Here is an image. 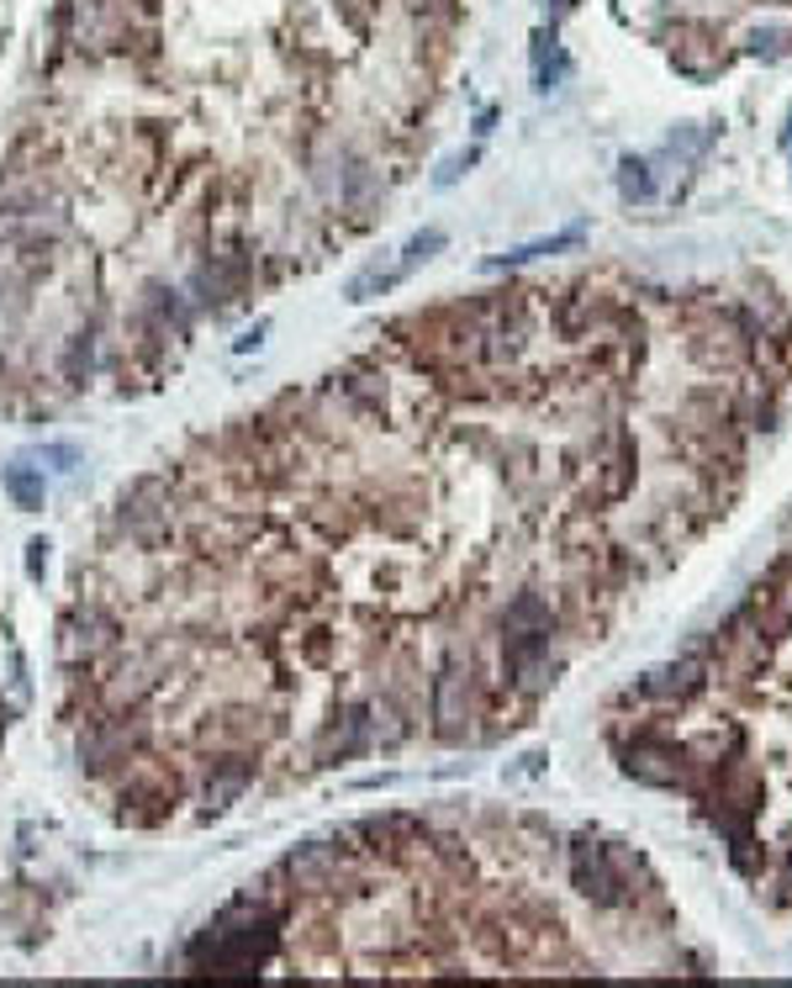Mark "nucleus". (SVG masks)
<instances>
[{
	"instance_id": "9",
	"label": "nucleus",
	"mask_w": 792,
	"mask_h": 988,
	"mask_svg": "<svg viewBox=\"0 0 792 988\" xmlns=\"http://www.w3.org/2000/svg\"><path fill=\"white\" fill-rule=\"evenodd\" d=\"M42 550H48V544L38 539V544H33V555H27V572H33V577H42Z\"/></svg>"
},
{
	"instance_id": "7",
	"label": "nucleus",
	"mask_w": 792,
	"mask_h": 988,
	"mask_svg": "<svg viewBox=\"0 0 792 988\" xmlns=\"http://www.w3.org/2000/svg\"><path fill=\"white\" fill-rule=\"evenodd\" d=\"M576 244H582V228H565V233H554V239H539V244L513 248L508 259H513V265H523V259H539V254H560V248H576Z\"/></svg>"
},
{
	"instance_id": "4",
	"label": "nucleus",
	"mask_w": 792,
	"mask_h": 988,
	"mask_svg": "<svg viewBox=\"0 0 792 988\" xmlns=\"http://www.w3.org/2000/svg\"><path fill=\"white\" fill-rule=\"evenodd\" d=\"M534 64H539V90H554V85L571 75V59L560 53V42H554L550 33L534 38Z\"/></svg>"
},
{
	"instance_id": "8",
	"label": "nucleus",
	"mask_w": 792,
	"mask_h": 988,
	"mask_svg": "<svg viewBox=\"0 0 792 988\" xmlns=\"http://www.w3.org/2000/svg\"><path fill=\"white\" fill-rule=\"evenodd\" d=\"M438 248H444V233H438V228H429V233H418V239L407 244V254H401V275H412V270H418L423 259H434Z\"/></svg>"
},
{
	"instance_id": "1",
	"label": "nucleus",
	"mask_w": 792,
	"mask_h": 988,
	"mask_svg": "<svg viewBox=\"0 0 792 988\" xmlns=\"http://www.w3.org/2000/svg\"><path fill=\"white\" fill-rule=\"evenodd\" d=\"M565 872H571V888L592 909H634V899L644 894V888H634L639 857L629 862V851H618L613 841H597V835H576L565 846Z\"/></svg>"
},
{
	"instance_id": "3",
	"label": "nucleus",
	"mask_w": 792,
	"mask_h": 988,
	"mask_svg": "<svg viewBox=\"0 0 792 988\" xmlns=\"http://www.w3.org/2000/svg\"><path fill=\"white\" fill-rule=\"evenodd\" d=\"M708 682H713V666H708V656L698 651V656H681V660H672V666H661V671H650V677H639V682L629 688V698L687 703V698H698Z\"/></svg>"
},
{
	"instance_id": "6",
	"label": "nucleus",
	"mask_w": 792,
	"mask_h": 988,
	"mask_svg": "<svg viewBox=\"0 0 792 988\" xmlns=\"http://www.w3.org/2000/svg\"><path fill=\"white\" fill-rule=\"evenodd\" d=\"M618 191H624L629 202H650V196H655V175H650V165H644V159H624V165H618Z\"/></svg>"
},
{
	"instance_id": "10",
	"label": "nucleus",
	"mask_w": 792,
	"mask_h": 988,
	"mask_svg": "<svg viewBox=\"0 0 792 988\" xmlns=\"http://www.w3.org/2000/svg\"><path fill=\"white\" fill-rule=\"evenodd\" d=\"M782 149H788V154H792V117H788V132H782Z\"/></svg>"
},
{
	"instance_id": "2",
	"label": "nucleus",
	"mask_w": 792,
	"mask_h": 988,
	"mask_svg": "<svg viewBox=\"0 0 792 988\" xmlns=\"http://www.w3.org/2000/svg\"><path fill=\"white\" fill-rule=\"evenodd\" d=\"M618 761H624V772H629L634 783L644 787H698L703 778V767H698V750L687 741H672V735H661V730H639L629 741H618Z\"/></svg>"
},
{
	"instance_id": "5",
	"label": "nucleus",
	"mask_w": 792,
	"mask_h": 988,
	"mask_svg": "<svg viewBox=\"0 0 792 988\" xmlns=\"http://www.w3.org/2000/svg\"><path fill=\"white\" fill-rule=\"evenodd\" d=\"M0 482H5V492H11L16 508H42V476L33 465H5Z\"/></svg>"
}]
</instances>
